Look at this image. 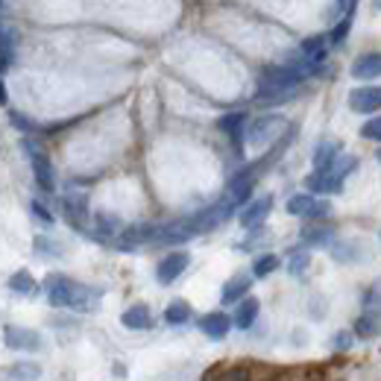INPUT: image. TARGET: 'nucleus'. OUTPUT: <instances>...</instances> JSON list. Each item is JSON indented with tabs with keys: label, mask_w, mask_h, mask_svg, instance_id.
I'll return each instance as SVG.
<instances>
[{
	"label": "nucleus",
	"mask_w": 381,
	"mask_h": 381,
	"mask_svg": "<svg viewBox=\"0 0 381 381\" xmlns=\"http://www.w3.org/2000/svg\"><path fill=\"white\" fill-rule=\"evenodd\" d=\"M47 299L56 308H71V311H94L97 308V290L80 285L68 276H47L45 281Z\"/></svg>",
	"instance_id": "1"
},
{
	"label": "nucleus",
	"mask_w": 381,
	"mask_h": 381,
	"mask_svg": "<svg viewBox=\"0 0 381 381\" xmlns=\"http://www.w3.org/2000/svg\"><path fill=\"white\" fill-rule=\"evenodd\" d=\"M285 117H279V115H270V117H258V121L244 129V135L249 141V147H267L270 141H276L281 132H285Z\"/></svg>",
	"instance_id": "2"
},
{
	"label": "nucleus",
	"mask_w": 381,
	"mask_h": 381,
	"mask_svg": "<svg viewBox=\"0 0 381 381\" xmlns=\"http://www.w3.org/2000/svg\"><path fill=\"white\" fill-rule=\"evenodd\" d=\"M232 211H235V203L232 200H220L217 205H211V209H205V211H200L197 217H191V226H194V232H211V229H217L220 223H226L229 217H232Z\"/></svg>",
	"instance_id": "3"
},
{
	"label": "nucleus",
	"mask_w": 381,
	"mask_h": 381,
	"mask_svg": "<svg viewBox=\"0 0 381 381\" xmlns=\"http://www.w3.org/2000/svg\"><path fill=\"white\" fill-rule=\"evenodd\" d=\"M349 108L358 115H373L381 108V89L378 85H364L349 94Z\"/></svg>",
	"instance_id": "4"
},
{
	"label": "nucleus",
	"mask_w": 381,
	"mask_h": 381,
	"mask_svg": "<svg viewBox=\"0 0 381 381\" xmlns=\"http://www.w3.org/2000/svg\"><path fill=\"white\" fill-rule=\"evenodd\" d=\"M24 150L30 152V161H32V173H36V182L41 185L45 191H53V168H50V161L47 156L41 152L32 141H24Z\"/></svg>",
	"instance_id": "5"
},
{
	"label": "nucleus",
	"mask_w": 381,
	"mask_h": 381,
	"mask_svg": "<svg viewBox=\"0 0 381 381\" xmlns=\"http://www.w3.org/2000/svg\"><path fill=\"white\" fill-rule=\"evenodd\" d=\"M3 340L9 349H41V337L30 329H21V325H6Z\"/></svg>",
	"instance_id": "6"
},
{
	"label": "nucleus",
	"mask_w": 381,
	"mask_h": 381,
	"mask_svg": "<svg viewBox=\"0 0 381 381\" xmlns=\"http://www.w3.org/2000/svg\"><path fill=\"white\" fill-rule=\"evenodd\" d=\"M188 264H191L188 253H170L168 258H161V264H159V270H156V276H159L161 285H170L173 279L185 273V267H188Z\"/></svg>",
	"instance_id": "7"
},
{
	"label": "nucleus",
	"mask_w": 381,
	"mask_h": 381,
	"mask_svg": "<svg viewBox=\"0 0 381 381\" xmlns=\"http://www.w3.org/2000/svg\"><path fill=\"white\" fill-rule=\"evenodd\" d=\"M200 329L209 334L211 340H220V337H226L229 329H232V320H229L223 311H211V314H205V317L200 320Z\"/></svg>",
	"instance_id": "8"
},
{
	"label": "nucleus",
	"mask_w": 381,
	"mask_h": 381,
	"mask_svg": "<svg viewBox=\"0 0 381 381\" xmlns=\"http://www.w3.org/2000/svg\"><path fill=\"white\" fill-rule=\"evenodd\" d=\"M352 76L355 80H376V76H381V53H364V56H358L352 65Z\"/></svg>",
	"instance_id": "9"
},
{
	"label": "nucleus",
	"mask_w": 381,
	"mask_h": 381,
	"mask_svg": "<svg viewBox=\"0 0 381 381\" xmlns=\"http://www.w3.org/2000/svg\"><path fill=\"white\" fill-rule=\"evenodd\" d=\"M270 209H273V197H258L255 203H249L246 209L241 211V223L246 229H253V226H258L270 214Z\"/></svg>",
	"instance_id": "10"
},
{
	"label": "nucleus",
	"mask_w": 381,
	"mask_h": 381,
	"mask_svg": "<svg viewBox=\"0 0 381 381\" xmlns=\"http://www.w3.org/2000/svg\"><path fill=\"white\" fill-rule=\"evenodd\" d=\"M223 129V132L235 141V144H241V138H244V129H246V115L244 112H232V115H226L220 117V124H217Z\"/></svg>",
	"instance_id": "11"
},
{
	"label": "nucleus",
	"mask_w": 381,
	"mask_h": 381,
	"mask_svg": "<svg viewBox=\"0 0 381 381\" xmlns=\"http://www.w3.org/2000/svg\"><path fill=\"white\" fill-rule=\"evenodd\" d=\"M249 194H253V170L241 173V176H235L232 185H229V200H232L235 205L238 203H246Z\"/></svg>",
	"instance_id": "12"
},
{
	"label": "nucleus",
	"mask_w": 381,
	"mask_h": 381,
	"mask_svg": "<svg viewBox=\"0 0 381 381\" xmlns=\"http://www.w3.org/2000/svg\"><path fill=\"white\" fill-rule=\"evenodd\" d=\"M249 285H253V279L249 276H235V279H229L226 285H223V293H220V299L229 305V302H238L241 297H246V290Z\"/></svg>",
	"instance_id": "13"
},
{
	"label": "nucleus",
	"mask_w": 381,
	"mask_h": 381,
	"mask_svg": "<svg viewBox=\"0 0 381 381\" xmlns=\"http://www.w3.org/2000/svg\"><path fill=\"white\" fill-rule=\"evenodd\" d=\"M121 323L126 329H150V308L147 305H132V308L124 311Z\"/></svg>",
	"instance_id": "14"
},
{
	"label": "nucleus",
	"mask_w": 381,
	"mask_h": 381,
	"mask_svg": "<svg viewBox=\"0 0 381 381\" xmlns=\"http://www.w3.org/2000/svg\"><path fill=\"white\" fill-rule=\"evenodd\" d=\"M258 308H261V305L253 297L238 305V311H235V325H238V329H249V325L255 323V317H258Z\"/></svg>",
	"instance_id": "15"
},
{
	"label": "nucleus",
	"mask_w": 381,
	"mask_h": 381,
	"mask_svg": "<svg viewBox=\"0 0 381 381\" xmlns=\"http://www.w3.org/2000/svg\"><path fill=\"white\" fill-rule=\"evenodd\" d=\"M302 53L308 62H323L325 59V36H314L302 41Z\"/></svg>",
	"instance_id": "16"
},
{
	"label": "nucleus",
	"mask_w": 381,
	"mask_h": 381,
	"mask_svg": "<svg viewBox=\"0 0 381 381\" xmlns=\"http://www.w3.org/2000/svg\"><path fill=\"white\" fill-rule=\"evenodd\" d=\"M302 241L308 244V246H325L332 241V229H325V226H308V229H302Z\"/></svg>",
	"instance_id": "17"
},
{
	"label": "nucleus",
	"mask_w": 381,
	"mask_h": 381,
	"mask_svg": "<svg viewBox=\"0 0 381 381\" xmlns=\"http://www.w3.org/2000/svg\"><path fill=\"white\" fill-rule=\"evenodd\" d=\"M337 159V144L334 141H323V144L317 147V152H314V165H317V170H329V165Z\"/></svg>",
	"instance_id": "18"
},
{
	"label": "nucleus",
	"mask_w": 381,
	"mask_h": 381,
	"mask_svg": "<svg viewBox=\"0 0 381 381\" xmlns=\"http://www.w3.org/2000/svg\"><path fill=\"white\" fill-rule=\"evenodd\" d=\"M188 317H191V305H188V302H182V299L170 302V305H168V311H165V320H168L170 325H182V323H188Z\"/></svg>",
	"instance_id": "19"
},
{
	"label": "nucleus",
	"mask_w": 381,
	"mask_h": 381,
	"mask_svg": "<svg viewBox=\"0 0 381 381\" xmlns=\"http://www.w3.org/2000/svg\"><path fill=\"white\" fill-rule=\"evenodd\" d=\"M9 288L12 290H18V293H36L38 290V285H36V279H32L27 270H18V273L9 279Z\"/></svg>",
	"instance_id": "20"
},
{
	"label": "nucleus",
	"mask_w": 381,
	"mask_h": 381,
	"mask_svg": "<svg viewBox=\"0 0 381 381\" xmlns=\"http://www.w3.org/2000/svg\"><path fill=\"white\" fill-rule=\"evenodd\" d=\"M311 205H314V197H311V194H297V197H290V200H288V214L308 217Z\"/></svg>",
	"instance_id": "21"
},
{
	"label": "nucleus",
	"mask_w": 381,
	"mask_h": 381,
	"mask_svg": "<svg viewBox=\"0 0 381 381\" xmlns=\"http://www.w3.org/2000/svg\"><path fill=\"white\" fill-rule=\"evenodd\" d=\"M38 376H41V369L36 364H15L9 369V378H15V381H36Z\"/></svg>",
	"instance_id": "22"
},
{
	"label": "nucleus",
	"mask_w": 381,
	"mask_h": 381,
	"mask_svg": "<svg viewBox=\"0 0 381 381\" xmlns=\"http://www.w3.org/2000/svg\"><path fill=\"white\" fill-rule=\"evenodd\" d=\"M205 381H246V369H220L214 367V373L205 376Z\"/></svg>",
	"instance_id": "23"
},
{
	"label": "nucleus",
	"mask_w": 381,
	"mask_h": 381,
	"mask_svg": "<svg viewBox=\"0 0 381 381\" xmlns=\"http://www.w3.org/2000/svg\"><path fill=\"white\" fill-rule=\"evenodd\" d=\"M12 65V36L6 30H0V73Z\"/></svg>",
	"instance_id": "24"
},
{
	"label": "nucleus",
	"mask_w": 381,
	"mask_h": 381,
	"mask_svg": "<svg viewBox=\"0 0 381 381\" xmlns=\"http://www.w3.org/2000/svg\"><path fill=\"white\" fill-rule=\"evenodd\" d=\"M276 267H279V258H276V255H261V258L255 261V267H253V276H255V279H264V276L273 273Z\"/></svg>",
	"instance_id": "25"
},
{
	"label": "nucleus",
	"mask_w": 381,
	"mask_h": 381,
	"mask_svg": "<svg viewBox=\"0 0 381 381\" xmlns=\"http://www.w3.org/2000/svg\"><path fill=\"white\" fill-rule=\"evenodd\" d=\"M364 308H367V314H381V281L378 285H373L367 290V297H364Z\"/></svg>",
	"instance_id": "26"
},
{
	"label": "nucleus",
	"mask_w": 381,
	"mask_h": 381,
	"mask_svg": "<svg viewBox=\"0 0 381 381\" xmlns=\"http://www.w3.org/2000/svg\"><path fill=\"white\" fill-rule=\"evenodd\" d=\"M97 229H100V235H115L121 232V220H117L115 214H97Z\"/></svg>",
	"instance_id": "27"
},
{
	"label": "nucleus",
	"mask_w": 381,
	"mask_h": 381,
	"mask_svg": "<svg viewBox=\"0 0 381 381\" xmlns=\"http://www.w3.org/2000/svg\"><path fill=\"white\" fill-rule=\"evenodd\" d=\"M361 138H367V141H381V117H373V121H367L361 126Z\"/></svg>",
	"instance_id": "28"
},
{
	"label": "nucleus",
	"mask_w": 381,
	"mask_h": 381,
	"mask_svg": "<svg viewBox=\"0 0 381 381\" xmlns=\"http://www.w3.org/2000/svg\"><path fill=\"white\" fill-rule=\"evenodd\" d=\"M308 261H311L308 253H293V255H290V267H288V270H290L293 276H302V273H305V267H308Z\"/></svg>",
	"instance_id": "29"
},
{
	"label": "nucleus",
	"mask_w": 381,
	"mask_h": 381,
	"mask_svg": "<svg viewBox=\"0 0 381 381\" xmlns=\"http://www.w3.org/2000/svg\"><path fill=\"white\" fill-rule=\"evenodd\" d=\"M349 27H352V12L346 15V18L340 21V24H337V27L332 30V41H334V45H340V41L346 38V32H349Z\"/></svg>",
	"instance_id": "30"
},
{
	"label": "nucleus",
	"mask_w": 381,
	"mask_h": 381,
	"mask_svg": "<svg viewBox=\"0 0 381 381\" xmlns=\"http://www.w3.org/2000/svg\"><path fill=\"white\" fill-rule=\"evenodd\" d=\"M332 211V205L329 203H325V200H314V205H311V211H308V217H325V214H329Z\"/></svg>",
	"instance_id": "31"
},
{
	"label": "nucleus",
	"mask_w": 381,
	"mask_h": 381,
	"mask_svg": "<svg viewBox=\"0 0 381 381\" xmlns=\"http://www.w3.org/2000/svg\"><path fill=\"white\" fill-rule=\"evenodd\" d=\"M355 332L361 334V337H369V334L376 332V325H373V320H369V317H361V320H358V329Z\"/></svg>",
	"instance_id": "32"
},
{
	"label": "nucleus",
	"mask_w": 381,
	"mask_h": 381,
	"mask_svg": "<svg viewBox=\"0 0 381 381\" xmlns=\"http://www.w3.org/2000/svg\"><path fill=\"white\" fill-rule=\"evenodd\" d=\"M32 214H36L41 223H53V214H50V211H47L41 203H32Z\"/></svg>",
	"instance_id": "33"
},
{
	"label": "nucleus",
	"mask_w": 381,
	"mask_h": 381,
	"mask_svg": "<svg viewBox=\"0 0 381 381\" xmlns=\"http://www.w3.org/2000/svg\"><path fill=\"white\" fill-rule=\"evenodd\" d=\"M334 346H337V349H349V346H352V334L340 332V334L334 337Z\"/></svg>",
	"instance_id": "34"
},
{
	"label": "nucleus",
	"mask_w": 381,
	"mask_h": 381,
	"mask_svg": "<svg viewBox=\"0 0 381 381\" xmlns=\"http://www.w3.org/2000/svg\"><path fill=\"white\" fill-rule=\"evenodd\" d=\"M0 103H6V91H3V82H0Z\"/></svg>",
	"instance_id": "35"
},
{
	"label": "nucleus",
	"mask_w": 381,
	"mask_h": 381,
	"mask_svg": "<svg viewBox=\"0 0 381 381\" xmlns=\"http://www.w3.org/2000/svg\"><path fill=\"white\" fill-rule=\"evenodd\" d=\"M378 161H381V150H378Z\"/></svg>",
	"instance_id": "36"
},
{
	"label": "nucleus",
	"mask_w": 381,
	"mask_h": 381,
	"mask_svg": "<svg viewBox=\"0 0 381 381\" xmlns=\"http://www.w3.org/2000/svg\"><path fill=\"white\" fill-rule=\"evenodd\" d=\"M0 9H3V0H0Z\"/></svg>",
	"instance_id": "37"
}]
</instances>
